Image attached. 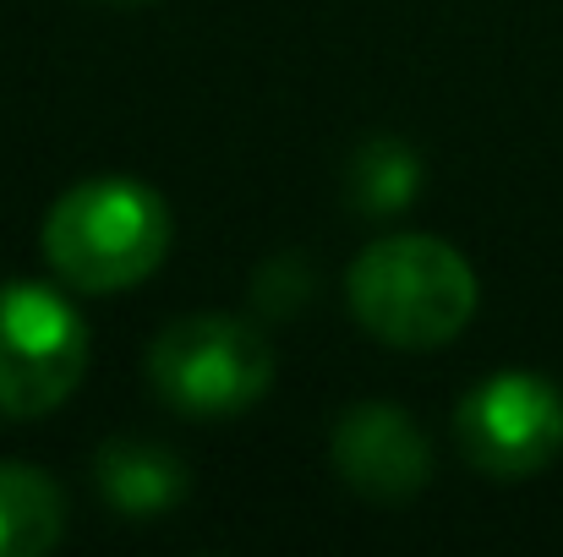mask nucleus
Segmentation results:
<instances>
[{
	"label": "nucleus",
	"mask_w": 563,
	"mask_h": 557,
	"mask_svg": "<svg viewBox=\"0 0 563 557\" xmlns=\"http://www.w3.org/2000/svg\"><path fill=\"white\" fill-rule=\"evenodd\" d=\"M334 470L345 476V487L367 492L377 503H394V498H410L427 481L432 448L405 410L356 404L334 426Z\"/></svg>",
	"instance_id": "obj_6"
},
{
	"label": "nucleus",
	"mask_w": 563,
	"mask_h": 557,
	"mask_svg": "<svg viewBox=\"0 0 563 557\" xmlns=\"http://www.w3.org/2000/svg\"><path fill=\"white\" fill-rule=\"evenodd\" d=\"M460 448L487 476H537L563 454V393L537 371H498L460 404Z\"/></svg>",
	"instance_id": "obj_5"
},
{
	"label": "nucleus",
	"mask_w": 563,
	"mask_h": 557,
	"mask_svg": "<svg viewBox=\"0 0 563 557\" xmlns=\"http://www.w3.org/2000/svg\"><path fill=\"white\" fill-rule=\"evenodd\" d=\"M66 525V498L33 465H0V557L49 553Z\"/></svg>",
	"instance_id": "obj_8"
},
{
	"label": "nucleus",
	"mask_w": 563,
	"mask_h": 557,
	"mask_svg": "<svg viewBox=\"0 0 563 557\" xmlns=\"http://www.w3.org/2000/svg\"><path fill=\"white\" fill-rule=\"evenodd\" d=\"M351 312L383 345H449L476 312L471 263L438 235H388L351 268Z\"/></svg>",
	"instance_id": "obj_2"
},
{
	"label": "nucleus",
	"mask_w": 563,
	"mask_h": 557,
	"mask_svg": "<svg viewBox=\"0 0 563 557\" xmlns=\"http://www.w3.org/2000/svg\"><path fill=\"white\" fill-rule=\"evenodd\" d=\"M154 388L187 415H235L274 382L268 339L241 318H181L154 339Z\"/></svg>",
	"instance_id": "obj_3"
},
{
	"label": "nucleus",
	"mask_w": 563,
	"mask_h": 557,
	"mask_svg": "<svg viewBox=\"0 0 563 557\" xmlns=\"http://www.w3.org/2000/svg\"><path fill=\"white\" fill-rule=\"evenodd\" d=\"M104 5H148V0H104Z\"/></svg>",
	"instance_id": "obj_10"
},
{
	"label": "nucleus",
	"mask_w": 563,
	"mask_h": 557,
	"mask_svg": "<svg viewBox=\"0 0 563 557\" xmlns=\"http://www.w3.org/2000/svg\"><path fill=\"white\" fill-rule=\"evenodd\" d=\"M88 371L77 307L44 285H0V415H44L71 399Z\"/></svg>",
	"instance_id": "obj_4"
},
{
	"label": "nucleus",
	"mask_w": 563,
	"mask_h": 557,
	"mask_svg": "<svg viewBox=\"0 0 563 557\" xmlns=\"http://www.w3.org/2000/svg\"><path fill=\"white\" fill-rule=\"evenodd\" d=\"M170 252V208L143 181H82L71 186L44 219L49 268L88 296L126 290L148 279Z\"/></svg>",
	"instance_id": "obj_1"
},
{
	"label": "nucleus",
	"mask_w": 563,
	"mask_h": 557,
	"mask_svg": "<svg viewBox=\"0 0 563 557\" xmlns=\"http://www.w3.org/2000/svg\"><path fill=\"white\" fill-rule=\"evenodd\" d=\"M99 487L121 514L148 520V514H165L187 492V470L170 448L148 437H110L99 448Z\"/></svg>",
	"instance_id": "obj_7"
},
{
	"label": "nucleus",
	"mask_w": 563,
	"mask_h": 557,
	"mask_svg": "<svg viewBox=\"0 0 563 557\" xmlns=\"http://www.w3.org/2000/svg\"><path fill=\"white\" fill-rule=\"evenodd\" d=\"M416 186H421V165H416V154H410L405 143H394V137L367 143V148L356 154V165H351V197H356L367 213H399V208L416 197Z\"/></svg>",
	"instance_id": "obj_9"
}]
</instances>
